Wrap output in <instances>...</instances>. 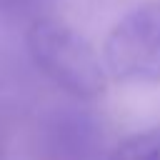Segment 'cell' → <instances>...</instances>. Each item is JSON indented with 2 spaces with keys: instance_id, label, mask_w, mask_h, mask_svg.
Wrapping results in <instances>:
<instances>
[{
  "instance_id": "cell-3",
  "label": "cell",
  "mask_w": 160,
  "mask_h": 160,
  "mask_svg": "<svg viewBox=\"0 0 160 160\" xmlns=\"http://www.w3.org/2000/svg\"><path fill=\"white\" fill-rule=\"evenodd\" d=\"M108 160H160V128H148L122 138Z\"/></svg>"
},
{
  "instance_id": "cell-2",
  "label": "cell",
  "mask_w": 160,
  "mask_h": 160,
  "mask_svg": "<svg viewBox=\"0 0 160 160\" xmlns=\"http://www.w3.org/2000/svg\"><path fill=\"white\" fill-rule=\"evenodd\" d=\"M102 60L120 82H160V0L128 10L108 32Z\"/></svg>"
},
{
  "instance_id": "cell-1",
  "label": "cell",
  "mask_w": 160,
  "mask_h": 160,
  "mask_svg": "<svg viewBox=\"0 0 160 160\" xmlns=\"http://www.w3.org/2000/svg\"><path fill=\"white\" fill-rule=\"evenodd\" d=\"M28 52L38 70L72 98L95 100L108 88V72L98 52L62 20H35L28 28Z\"/></svg>"
}]
</instances>
